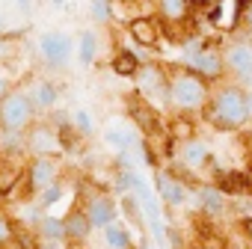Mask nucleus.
<instances>
[{
    "mask_svg": "<svg viewBox=\"0 0 252 249\" xmlns=\"http://www.w3.org/2000/svg\"><path fill=\"white\" fill-rule=\"evenodd\" d=\"M134 80H137L140 95H143L152 107L169 104V71H166L163 65H158V62H143Z\"/></svg>",
    "mask_w": 252,
    "mask_h": 249,
    "instance_id": "4",
    "label": "nucleus"
},
{
    "mask_svg": "<svg viewBox=\"0 0 252 249\" xmlns=\"http://www.w3.org/2000/svg\"><path fill=\"white\" fill-rule=\"evenodd\" d=\"M39 51H42V57H45L51 65H68L71 51H74V42H71V36L51 30V33H45V36L39 39Z\"/></svg>",
    "mask_w": 252,
    "mask_h": 249,
    "instance_id": "10",
    "label": "nucleus"
},
{
    "mask_svg": "<svg viewBox=\"0 0 252 249\" xmlns=\"http://www.w3.org/2000/svg\"><path fill=\"white\" fill-rule=\"evenodd\" d=\"M71 124H74V131L83 134V137H92V134H95V119H92V113L83 110V107H77V110L71 113Z\"/></svg>",
    "mask_w": 252,
    "mask_h": 249,
    "instance_id": "23",
    "label": "nucleus"
},
{
    "mask_svg": "<svg viewBox=\"0 0 252 249\" xmlns=\"http://www.w3.org/2000/svg\"><path fill=\"white\" fill-rule=\"evenodd\" d=\"M95 57H98V36H95V30H83L77 39V60L83 65H92Z\"/></svg>",
    "mask_w": 252,
    "mask_h": 249,
    "instance_id": "20",
    "label": "nucleus"
},
{
    "mask_svg": "<svg viewBox=\"0 0 252 249\" xmlns=\"http://www.w3.org/2000/svg\"><path fill=\"white\" fill-rule=\"evenodd\" d=\"M27 152L33 155V160L36 157H54L63 152V137L54 128H48V124H36V128L27 131Z\"/></svg>",
    "mask_w": 252,
    "mask_h": 249,
    "instance_id": "9",
    "label": "nucleus"
},
{
    "mask_svg": "<svg viewBox=\"0 0 252 249\" xmlns=\"http://www.w3.org/2000/svg\"><path fill=\"white\" fill-rule=\"evenodd\" d=\"M89 15H92L95 21L107 24V21L113 18V3H107V0H98V3H92V6H89Z\"/></svg>",
    "mask_w": 252,
    "mask_h": 249,
    "instance_id": "24",
    "label": "nucleus"
},
{
    "mask_svg": "<svg viewBox=\"0 0 252 249\" xmlns=\"http://www.w3.org/2000/svg\"><path fill=\"white\" fill-rule=\"evenodd\" d=\"M39 249H68V240H54V243H39Z\"/></svg>",
    "mask_w": 252,
    "mask_h": 249,
    "instance_id": "29",
    "label": "nucleus"
},
{
    "mask_svg": "<svg viewBox=\"0 0 252 249\" xmlns=\"http://www.w3.org/2000/svg\"><path fill=\"white\" fill-rule=\"evenodd\" d=\"M86 217H89V222H92V228H110L113 222H116V202H113V196H107V193H95L89 202H86Z\"/></svg>",
    "mask_w": 252,
    "mask_h": 249,
    "instance_id": "12",
    "label": "nucleus"
},
{
    "mask_svg": "<svg viewBox=\"0 0 252 249\" xmlns=\"http://www.w3.org/2000/svg\"><path fill=\"white\" fill-rule=\"evenodd\" d=\"M104 243H107V249H131V246H134L131 231L125 228L119 219H116L110 228H104Z\"/></svg>",
    "mask_w": 252,
    "mask_h": 249,
    "instance_id": "19",
    "label": "nucleus"
},
{
    "mask_svg": "<svg viewBox=\"0 0 252 249\" xmlns=\"http://www.w3.org/2000/svg\"><path fill=\"white\" fill-rule=\"evenodd\" d=\"M0 51H3V45H0Z\"/></svg>",
    "mask_w": 252,
    "mask_h": 249,
    "instance_id": "31",
    "label": "nucleus"
},
{
    "mask_svg": "<svg viewBox=\"0 0 252 249\" xmlns=\"http://www.w3.org/2000/svg\"><path fill=\"white\" fill-rule=\"evenodd\" d=\"M0 27H3V15H0Z\"/></svg>",
    "mask_w": 252,
    "mask_h": 249,
    "instance_id": "30",
    "label": "nucleus"
},
{
    "mask_svg": "<svg viewBox=\"0 0 252 249\" xmlns=\"http://www.w3.org/2000/svg\"><path fill=\"white\" fill-rule=\"evenodd\" d=\"M211 160H214V152L202 137H187L178 146V163L187 172H202L205 166H211Z\"/></svg>",
    "mask_w": 252,
    "mask_h": 249,
    "instance_id": "8",
    "label": "nucleus"
},
{
    "mask_svg": "<svg viewBox=\"0 0 252 249\" xmlns=\"http://www.w3.org/2000/svg\"><path fill=\"white\" fill-rule=\"evenodd\" d=\"M57 95H60V92H57V86H54V83L39 80V83L33 86V95H30V98H33V104H36V107H54V104H57Z\"/></svg>",
    "mask_w": 252,
    "mask_h": 249,
    "instance_id": "22",
    "label": "nucleus"
},
{
    "mask_svg": "<svg viewBox=\"0 0 252 249\" xmlns=\"http://www.w3.org/2000/svg\"><path fill=\"white\" fill-rule=\"evenodd\" d=\"M208 122L217 131H240L252 122V89L237 80H222L214 86L208 110Z\"/></svg>",
    "mask_w": 252,
    "mask_h": 249,
    "instance_id": "1",
    "label": "nucleus"
},
{
    "mask_svg": "<svg viewBox=\"0 0 252 249\" xmlns=\"http://www.w3.org/2000/svg\"><path fill=\"white\" fill-rule=\"evenodd\" d=\"M27 175H30L33 190H36V193H42V190H48V187L60 184V181H57V175H60V163H57L54 157H36V160L30 163Z\"/></svg>",
    "mask_w": 252,
    "mask_h": 249,
    "instance_id": "13",
    "label": "nucleus"
},
{
    "mask_svg": "<svg viewBox=\"0 0 252 249\" xmlns=\"http://www.w3.org/2000/svg\"><path fill=\"white\" fill-rule=\"evenodd\" d=\"M60 196H63V184H54V187H48V190H42V193H39L36 205H39V208H51Z\"/></svg>",
    "mask_w": 252,
    "mask_h": 249,
    "instance_id": "25",
    "label": "nucleus"
},
{
    "mask_svg": "<svg viewBox=\"0 0 252 249\" xmlns=\"http://www.w3.org/2000/svg\"><path fill=\"white\" fill-rule=\"evenodd\" d=\"M155 187H158V196L166 208L178 211L184 208L190 199H196V193H190V187L178 178V175H169V172H158L155 175Z\"/></svg>",
    "mask_w": 252,
    "mask_h": 249,
    "instance_id": "7",
    "label": "nucleus"
},
{
    "mask_svg": "<svg viewBox=\"0 0 252 249\" xmlns=\"http://www.w3.org/2000/svg\"><path fill=\"white\" fill-rule=\"evenodd\" d=\"M196 205H199V211L205 214V217H211V219H217V217H225L228 214V196L217 187V184H202L199 190H196Z\"/></svg>",
    "mask_w": 252,
    "mask_h": 249,
    "instance_id": "11",
    "label": "nucleus"
},
{
    "mask_svg": "<svg viewBox=\"0 0 252 249\" xmlns=\"http://www.w3.org/2000/svg\"><path fill=\"white\" fill-rule=\"evenodd\" d=\"M193 12V3H187V0H160L158 3V15L169 24H181L187 21Z\"/></svg>",
    "mask_w": 252,
    "mask_h": 249,
    "instance_id": "16",
    "label": "nucleus"
},
{
    "mask_svg": "<svg viewBox=\"0 0 252 249\" xmlns=\"http://www.w3.org/2000/svg\"><path fill=\"white\" fill-rule=\"evenodd\" d=\"M65 234H68V240H86L92 234V222H89L86 211H71L65 217Z\"/></svg>",
    "mask_w": 252,
    "mask_h": 249,
    "instance_id": "17",
    "label": "nucleus"
},
{
    "mask_svg": "<svg viewBox=\"0 0 252 249\" xmlns=\"http://www.w3.org/2000/svg\"><path fill=\"white\" fill-rule=\"evenodd\" d=\"M134 140H137V131L131 128L128 122H110V124H107V131H104V143H107L113 152H119L122 157L131 152Z\"/></svg>",
    "mask_w": 252,
    "mask_h": 249,
    "instance_id": "14",
    "label": "nucleus"
},
{
    "mask_svg": "<svg viewBox=\"0 0 252 249\" xmlns=\"http://www.w3.org/2000/svg\"><path fill=\"white\" fill-rule=\"evenodd\" d=\"M228 77L252 89V36H231L222 48Z\"/></svg>",
    "mask_w": 252,
    "mask_h": 249,
    "instance_id": "3",
    "label": "nucleus"
},
{
    "mask_svg": "<svg viewBox=\"0 0 252 249\" xmlns=\"http://www.w3.org/2000/svg\"><path fill=\"white\" fill-rule=\"evenodd\" d=\"M237 18H240V24H243L246 36H252V0H249V3H243V6L237 9Z\"/></svg>",
    "mask_w": 252,
    "mask_h": 249,
    "instance_id": "26",
    "label": "nucleus"
},
{
    "mask_svg": "<svg viewBox=\"0 0 252 249\" xmlns=\"http://www.w3.org/2000/svg\"><path fill=\"white\" fill-rule=\"evenodd\" d=\"M9 95H12V92H9V80H6L3 74H0V104H3Z\"/></svg>",
    "mask_w": 252,
    "mask_h": 249,
    "instance_id": "28",
    "label": "nucleus"
},
{
    "mask_svg": "<svg viewBox=\"0 0 252 249\" xmlns=\"http://www.w3.org/2000/svg\"><path fill=\"white\" fill-rule=\"evenodd\" d=\"M33 98L24 95V92H15L9 95L3 104H0V124L6 131H15V134H24V128L33 122Z\"/></svg>",
    "mask_w": 252,
    "mask_h": 249,
    "instance_id": "5",
    "label": "nucleus"
},
{
    "mask_svg": "<svg viewBox=\"0 0 252 249\" xmlns=\"http://www.w3.org/2000/svg\"><path fill=\"white\" fill-rule=\"evenodd\" d=\"M12 237H15V231H12L9 219H6V217H0V243H9Z\"/></svg>",
    "mask_w": 252,
    "mask_h": 249,
    "instance_id": "27",
    "label": "nucleus"
},
{
    "mask_svg": "<svg viewBox=\"0 0 252 249\" xmlns=\"http://www.w3.org/2000/svg\"><path fill=\"white\" fill-rule=\"evenodd\" d=\"M140 65H143V62H140L134 54H128V51H119V54L113 57V71L122 74V77H137Z\"/></svg>",
    "mask_w": 252,
    "mask_h": 249,
    "instance_id": "21",
    "label": "nucleus"
},
{
    "mask_svg": "<svg viewBox=\"0 0 252 249\" xmlns=\"http://www.w3.org/2000/svg\"><path fill=\"white\" fill-rule=\"evenodd\" d=\"M187 68H193L199 77H205L208 83H222V77L228 74V68H225V57H222V48H217V45H205L193 60H187Z\"/></svg>",
    "mask_w": 252,
    "mask_h": 249,
    "instance_id": "6",
    "label": "nucleus"
},
{
    "mask_svg": "<svg viewBox=\"0 0 252 249\" xmlns=\"http://www.w3.org/2000/svg\"><path fill=\"white\" fill-rule=\"evenodd\" d=\"M128 33H131V39H134L137 45H143V48H155L158 39H160L158 24H155L152 18H134V21L128 24Z\"/></svg>",
    "mask_w": 252,
    "mask_h": 249,
    "instance_id": "15",
    "label": "nucleus"
},
{
    "mask_svg": "<svg viewBox=\"0 0 252 249\" xmlns=\"http://www.w3.org/2000/svg\"><path fill=\"white\" fill-rule=\"evenodd\" d=\"M36 234H39L42 243L68 240V234H65V219H57V217H42V222L36 225Z\"/></svg>",
    "mask_w": 252,
    "mask_h": 249,
    "instance_id": "18",
    "label": "nucleus"
},
{
    "mask_svg": "<svg viewBox=\"0 0 252 249\" xmlns=\"http://www.w3.org/2000/svg\"><path fill=\"white\" fill-rule=\"evenodd\" d=\"M214 86L199 77L193 68H172L169 71V107L178 113H205Z\"/></svg>",
    "mask_w": 252,
    "mask_h": 249,
    "instance_id": "2",
    "label": "nucleus"
}]
</instances>
